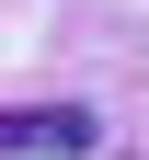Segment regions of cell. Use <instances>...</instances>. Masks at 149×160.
I'll return each mask as SVG.
<instances>
[{
    "label": "cell",
    "instance_id": "6da1fadb",
    "mask_svg": "<svg viewBox=\"0 0 149 160\" xmlns=\"http://www.w3.org/2000/svg\"><path fill=\"white\" fill-rule=\"evenodd\" d=\"M103 126L92 103H23V114H0V160H92Z\"/></svg>",
    "mask_w": 149,
    "mask_h": 160
}]
</instances>
